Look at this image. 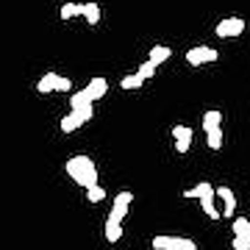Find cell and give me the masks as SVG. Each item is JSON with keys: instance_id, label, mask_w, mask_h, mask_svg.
<instances>
[{"instance_id": "obj_10", "label": "cell", "mask_w": 250, "mask_h": 250, "mask_svg": "<svg viewBox=\"0 0 250 250\" xmlns=\"http://www.w3.org/2000/svg\"><path fill=\"white\" fill-rule=\"evenodd\" d=\"M83 92H86V98L95 103V100H100V98H103V95L108 92V81L103 78V75H98V78H92L89 83L83 86Z\"/></svg>"}, {"instance_id": "obj_21", "label": "cell", "mask_w": 250, "mask_h": 250, "mask_svg": "<svg viewBox=\"0 0 250 250\" xmlns=\"http://www.w3.org/2000/svg\"><path fill=\"white\" fill-rule=\"evenodd\" d=\"M86 197H89L92 203H100V200L106 197V189L103 187H92V189H86Z\"/></svg>"}, {"instance_id": "obj_14", "label": "cell", "mask_w": 250, "mask_h": 250, "mask_svg": "<svg viewBox=\"0 0 250 250\" xmlns=\"http://www.w3.org/2000/svg\"><path fill=\"white\" fill-rule=\"evenodd\" d=\"M81 125H83V120L78 117V111H70V114L62 120V131L64 134H72V131H78Z\"/></svg>"}, {"instance_id": "obj_22", "label": "cell", "mask_w": 250, "mask_h": 250, "mask_svg": "<svg viewBox=\"0 0 250 250\" xmlns=\"http://www.w3.org/2000/svg\"><path fill=\"white\" fill-rule=\"evenodd\" d=\"M153 72H156V67H153L150 62H145V64H139V72H136V75L142 81H147V78H153Z\"/></svg>"}, {"instance_id": "obj_12", "label": "cell", "mask_w": 250, "mask_h": 250, "mask_svg": "<svg viewBox=\"0 0 250 250\" xmlns=\"http://www.w3.org/2000/svg\"><path fill=\"white\" fill-rule=\"evenodd\" d=\"M81 17H86L89 25H98L100 22V6L98 3H81Z\"/></svg>"}, {"instance_id": "obj_7", "label": "cell", "mask_w": 250, "mask_h": 250, "mask_svg": "<svg viewBox=\"0 0 250 250\" xmlns=\"http://www.w3.org/2000/svg\"><path fill=\"white\" fill-rule=\"evenodd\" d=\"M131 200H134V195L131 192H120L114 200V206H111V214H108V220H117V223H123L125 214H128V206H131Z\"/></svg>"}, {"instance_id": "obj_17", "label": "cell", "mask_w": 250, "mask_h": 250, "mask_svg": "<svg viewBox=\"0 0 250 250\" xmlns=\"http://www.w3.org/2000/svg\"><path fill=\"white\" fill-rule=\"evenodd\" d=\"M206 145H208V150H220L223 147V128L206 131Z\"/></svg>"}, {"instance_id": "obj_11", "label": "cell", "mask_w": 250, "mask_h": 250, "mask_svg": "<svg viewBox=\"0 0 250 250\" xmlns=\"http://www.w3.org/2000/svg\"><path fill=\"white\" fill-rule=\"evenodd\" d=\"M170 56H172V50H170L167 45H153L150 53H147V62H150L153 67H159V64H164Z\"/></svg>"}, {"instance_id": "obj_5", "label": "cell", "mask_w": 250, "mask_h": 250, "mask_svg": "<svg viewBox=\"0 0 250 250\" xmlns=\"http://www.w3.org/2000/svg\"><path fill=\"white\" fill-rule=\"evenodd\" d=\"M214 31H217L220 39H236V36H242V31H245V20L242 17H223L217 22Z\"/></svg>"}, {"instance_id": "obj_19", "label": "cell", "mask_w": 250, "mask_h": 250, "mask_svg": "<svg viewBox=\"0 0 250 250\" xmlns=\"http://www.w3.org/2000/svg\"><path fill=\"white\" fill-rule=\"evenodd\" d=\"M62 20H72V17H81V3H64L62 6Z\"/></svg>"}, {"instance_id": "obj_13", "label": "cell", "mask_w": 250, "mask_h": 250, "mask_svg": "<svg viewBox=\"0 0 250 250\" xmlns=\"http://www.w3.org/2000/svg\"><path fill=\"white\" fill-rule=\"evenodd\" d=\"M120 239H123V223H117V220H106V242L117 245Z\"/></svg>"}, {"instance_id": "obj_2", "label": "cell", "mask_w": 250, "mask_h": 250, "mask_svg": "<svg viewBox=\"0 0 250 250\" xmlns=\"http://www.w3.org/2000/svg\"><path fill=\"white\" fill-rule=\"evenodd\" d=\"M184 197H197L200 200V206H203V211H206V217L208 220H220V211H217V206H214V187L208 184V181H200L197 187H192V189H187L184 192Z\"/></svg>"}, {"instance_id": "obj_16", "label": "cell", "mask_w": 250, "mask_h": 250, "mask_svg": "<svg viewBox=\"0 0 250 250\" xmlns=\"http://www.w3.org/2000/svg\"><path fill=\"white\" fill-rule=\"evenodd\" d=\"M220 123H223V114H220L217 108H211V111H206V114H203V128H206V131L220 128Z\"/></svg>"}, {"instance_id": "obj_4", "label": "cell", "mask_w": 250, "mask_h": 250, "mask_svg": "<svg viewBox=\"0 0 250 250\" xmlns=\"http://www.w3.org/2000/svg\"><path fill=\"white\" fill-rule=\"evenodd\" d=\"M153 250H197V245L195 239H187V236H156Z\"/></svg>"}, {"instance_id": "obj_18", "label": "cell", "mask_w": 250, "mask_h": 250, "mask_svg": "<svg viewBox=\"0 0 250 250\" xmlns=\"http://www.w3.org/2000/svg\"><path fill=\"white\" fill-rule=\"evenodd\" d=\"M70 106H72V111H78V108H83V106H95V103H92V100L86 98V92L81 89V92H72Z\"/></svg>"}, {"instance_id": "obj_9", "label": "cell", "mask_w": 250, "mask_h": 250, "mask_svg": "<svg viewBox=\"0 0 250 250\" xmlns=\"http://www.w3.org/2000/svg\"><path fill=\"white\" fill-rule=\"evenodd\" d=\"M172 136H175V150L189 153V147H192V128H187V125H175V128H172Z\"/></svg>"}, {"instance_id": "obj_3", "label": "cell", "mask_w": 250, "mask_h": 250, "mask_svg": "<svg viewBox=\"0 0 250 250\" xmlns=\"http://www.w3.org/2000/svg\"><path fill=\"white\" fill-rule=\"evenodd\" d=\"M70 89H72V81L64 78V75H56V72L42 75L39 83H36V92H42V95H47V92H70Z\"/></svg>"}, {"instance_id": "obj_20", "label": "cell", "mask_w": 250, "mask_h": 250, "mask_svg": "<svg viewBox=\"0 0 250 250\" xmlns=\"http://www.w3.org/2000/svg\"><path fill=\"white\" fill-rule=\"evenodd\" d=\"M142 83H145V81L139 78V75H136V72H134V75H125V78L120 81V86H123V89H139V86H142Z\"/></svg>"}, {"instance_id": "obj_23", "label": "cell", "mask_w": 250, "mask_h": 250, "mask_svg": "<svg viewBox=\"0 0 250 250\" xmlns=\"http://www.w3.org/2000/svg\"><path fill=\"white\" fill-rule=\"evenodd\" d=\"M233 250H250V239H239V236H233Z\"/></svg>"}, {"instance_id": "obj_15", "label": "cell", "mask_w": 250, "mask_h": 250, "mask_svg": "<svg viewBox=\"0 0 250 250\" xmlns=\"http://www.w3.org/2000/svg\"><path fill=\"white\" fill-rule=\"evenodd\" d=\"M233 236L250 239V220L248 217H236V220H233Z\"/></svg>"}, {"instance_id": "obj_6", "label": "cell", "mask_w": 250, "mask_h": 250, "mask_svg": "<svg viewBox=\"0 0 250 250\" xmlns=\"http://www.w3.org/2000/svg\"><path fill=\"white\" fill-rule=\"evenodd\" d=\"M220 59V53H217L214 47H206V45H197L192 47V50H187V62L192 64V67H200V64H211Z\"/></svg>"}, {"instance_id": "obj_1", "label": "cell", "mask_w": 250, "mask_h": 250, "mask_svg": "<svg viewBox=\"0 0 250 250\" xmlns=\"http://www.w3.org/2000/svg\"><path fill=\"white\" fill-rule=\"evenodd\" d=\"M64 170H67V175H70L78 187H83V189L98 187V170H95V161H92L89 156H72V159L64 164Z\"/></svg>"}, {"instance_id": "obj_24", "label": "cell", "mask_w": 250, "mask_h": 250, "mask_svg": "<svg viewBox=\"0 0 250 250\" xmlns=\"http://www.w3.org/2000/svg\"><path fill=\"white\" fill-rule=\"evenodd\" d=\"M78 117L83 120V123H89V120H92V106H83V108H78Z\"/></svg>"}, {"instance_id": "obj_8", "label": "cell", "mask_w": 250, "mask_h": 250, "mask_svg": "<svg viewBox=\"0 0 250 250\" xmlns=\"http://www.w3.org/2000/svg\"><path fill=\"white\" fill-rule=\"evenodd\" d=\"M214 195L223 197V211H220V220H223V217H233V211H236V195H233L228 187L214 189Z\"/></svg>"}]
</instances>
